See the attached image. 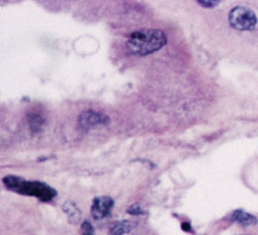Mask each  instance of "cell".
Wrapping results in <instances>:
<instances>
[{
  "label": "cell",
  "mask_w": 258,
  "mask_h": 235,
  "mask_svg": "<svg viewBox=\"0 0 258 235\" xmlns=\"http://www.w3.org/2000/svg\"><path fill=\"white\" fill-rule=\"evenodd\" d=\"M182 229L185 230V231H191V229H190V223L188 222H183L182 223Z\"/></svg>",
  "instance_id": "obj_12"
},
{
  "label": "cell",
  "mask_w": 258,
  "mask_h": 235,
  "mask_svg": "<svg viewBox=\"0 0 258 235\" xmlns=\"http://www.w3.org/2000/svg\"><path fill=\"white\" fill-rule=\"evenodd\" d=\"M63 211H64V213L69 216V218H70L71 222L77 223L78 221L80 220V212H79V209H78V207L75 206V203H73V202L64 203Z\"/></svg>",
  "instance_id": "obj_8"
},
{
  "label": "cell",
  "mask_w": 258,
  "mask_h": 235,
  "mask_svg": "<svg viewBox=\"0 0 258 235\" xmlns=\"http://www.w3.org/2000/svg\"><path fill=\"white\" fill-rule=\"evenodd\" d=\"M3 184L9 190L16 191L18 194L36 197L41 202H50L57 195V191L47 184L40 181H26L22 177L13 174L4 177Z\"/></svg>",
  "instance_id": "obj_2"
},
{
  "label": "cell",
  "mask_w": 258,
  "mask_h": 235,
  "mask_svg": "<svg viewBox=\"0 0 258 235\" xmlns=\"http://www.w3.org/2000/svg\"><path fill=\"white\" fill-rule=\"evenodd\" d=\"M229 22L234 29L249 31L257 26V16L246 7H235L230 11Z\"/></svg>",
  "instance_id": "obj_3"
},
{
  "label": "cell",
  "mask_w": 258,
  "mask_h": 235,
  "mask_svg": "<svg viewBox=\"0 0 258 235\" xmlns=\"http://www.w3.org/2000/svg\"><path fill=\"white\" fill-rule=\"evenodd\" d=\"M136 226V223L132 221H115L110 227L109 235H123L129 232L133 227Z\"/></svg>",
  "instance_id": "obj_7"
},
{
  "label": "cell",
  "mask_w": 258,
  "mask_h": 235,
  "mask_svg": "<svg viewBox=\"0 0 258 235\" xmlns=\"http://www.w3.org/2000/svg\"><path fill=\"white\" fill-rule=\"evenodd\" d=\"M231 220L240 223L243 226H250V225H255L257 223V218L253 215H250V213H248V212L243 211V209H236V211L232 212Z\"/></svg>",
  "instance_id": "obj_6"
},
{
  "label": "cell",
  "mask_w": 258,
  "mask_h": 235,
  "mask_svg": "<svg viewBox=\"0 0 258 235\" xmlns=\"http://www.w3.org/2000/svg\"><path fill=\"white\" fill-rule=\"evenodd\" d=\"M82 234L83 235H94V229L89 221H84L82 223Z\"/></svg>",
  "instance_id": "obj_9"
},
{
  "label": "cell",
  "mask_w": 258,
  "mask_h": 235,
  "mask_svg": "<svg viewBox=\"0 0 258 235\" xmlns=\"http://www.w3.org/2000/svg\"><path fill=\"white\" fill-rule=\"evenodd\" d=\"M167 44V36L160 30H140L131 34L126 40V48L137 56H147L161 49Z\"/></svg>",
  "instance_id": "obj_1"
},
{
  "label": "cell",
  "mask_w": 258,
  "mask_h": 235,
  "mask_svg": "<svg viewBox=\"0 0 258 235\" xmlns=\"http://www.w3.org/2000/svg\"><path fill=\"white\" fill-rule=\"evenodd\" d=\"M128 213H131V215H144V211H142L141 207L138 206V204H135V206L129 207Z\"/></svg>",
  "instance_id": "obj_11"
},
{
  "label": "cell",
  "mask_w": 258,
  "mask_h": 235,
  "mask_svg": "<svg viewBox=\"0 0 258 235\" xmlns=\"http://www.w3.org/2000/svg\"><path fill=\"white\" fill-rule=\"evenodd\" d=\"M114 207V199L110 197H97L92 203L91 213L94 220H102Z\"/></svg>",
  "instance_id": "obj_5"
},
{
  "label": "cell",
  "mask_w": 258,
  "mask_h": 235,
  "mask_svg": "<svg viewBox=\"0 0 258 235\" xmlns=\"http://www.w3.org/2000/svg\"><path fill=\"white\" fill-rule=\"evenodd\" d=\"M198 3H199L202 7H206V8H213V7H217L218 4H220V2H218V0H207V2H204V0H199Z\"/></svg>",
  "instance_id": "obj_10"
},
{
  "label": "cell",
  "mask_w": 258,
  "mask_h": 235,
  "mask_svg": "<svg viewBox=\"0 0 258 235\" xmlns=\"http://www.w3.org/2000/svg\"><path fill=\"white\" fill-rule=\"evenodd\" d=\"M78 122H79V126L82 130L88 131L93 127L109 124V118L103 114H100V112L88 110V111H84L79 115V121Z\"/></svg>",
  "instance_id": "obj_4"
}]
</instances>
